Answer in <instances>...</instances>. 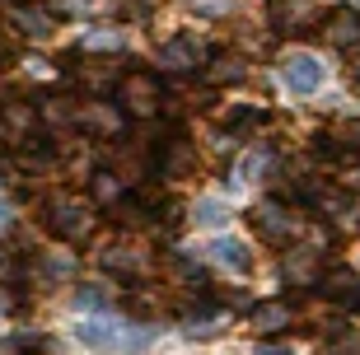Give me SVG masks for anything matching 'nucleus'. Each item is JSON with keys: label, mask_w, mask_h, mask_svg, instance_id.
Returning <instances> with one entry per match:
<instances>
[{"label": "nucleus", "mask_w": 360, "mask_h": 355, "mask_svg": "<svg viewBox=\"0 0 360 355\" xmlns=\"http://www.w3.org/2000/svg\"><path fill=\"white\" fill-rule=\"evenodd\" d=\"M117 103H122V112H131V117L160 112V103H164L160 75H150V70H127V75H117Z\"/></svg>", "instance_id": "f257e3e1"}, {"label": "nucleus", "mask_w": 360, "mask_h": 355, "mask_svg": "<svg viewBox=\"0 0 360 355\" xmlns=\"http://www.w3.org/2000/svg\"><path fill=\"white\" fill-rule=\"evenodd\" d=\"M47 229H52L56 238H70V243H80L84 234H89V211H84L80 201H52V215H47Z\"/></svg>", "instance_id": "f03ea898"}, {"label": "nucleus", "mask_w": 360, "mask_h": 355, "mask_svg": "<svg viewBox=\"0 0 360 355\" xmlns=\"http://www.w3.org/2000/svg\"><path fill=\"white\" fill-rule=\"evenodd\" d=\"M253 224H257V234L267 238V243H290L295 229H300V220H295L281 201H267V206H257L253 211Z\"/></svg>", "instance_id": "7ed1b4c3"}, {"label": "nucleus", "mask_w": 360, "mask_h": 355, "mask_svg": "<svg viewBox=\"0 0 360 355\" xmlns=\"http://www.w3.org/2000/svg\"><path fill=\"white\" fill-rule=\"evenodd\" d=\"M319 290H323V299L360 309V271H351V266H328L319 276Z\"/></svg>", "instance_id": "20e7f679"}, {"label": "nucleus", "mask_w": 360, "mask_h": 355, "mask_svg": "<svg viewBox=\"0 0 360 355\" xmlns=\"http://www.w3.org/2000/svg\"><path fill=\"white\" fill-rule=\"evenodd\" d=\"M281 75H285V84H290L295 93H314L323 84V61L309 56V52H295V56H285Z\"/></svg>", "instance_id": "39448f33"}, {"label": "nucleus", "mask_w": 360, "mask_h": 355, "mask_svg": "<svg viewBox=\"0 0 360 355\" xmlns=\"http://www.w3.org/2000/svg\"><path fill=\"white\" fill-rule=\"evenodd\" d=\"M323 38L337 47H360V14L356 10H333L323 24Z\"/></svg>", "instance_id": "423d86ee"}, {"label": "nucleus", "mask_w": 360, "mask_h": 355, "mask_svg": "<svg viewBox=\"0 0 360 355\" xmlns=\"http://www.w3.org/2000/svg\"><path fill=\"white\" fill-rule=\"evenodd\" d=\"M192 164H197V150H192L183 136L164 141V150H160V169H164V178H183Z\"/></svg>", "instance_id": "0eeeda50"}, {"label": "nucleus", "mask_w": 360, "mask_h": 355, "mask_svg": "<svg viewBox=\"0 0 360 355\" xmlns=\"http://www.w3.org/2000/svg\"><path fill=\"white\" fill-rule=\"evenodd\" d=\"M160 70H178V75L197 70V42H192V38L164 42V47H160Z\"/></svg>", "instance_id": "6e6552de"}, {"label": "nucleus", "mask_w": 360, "mask_h": 355, "mask_svg": "<svg viewBox=\"0 0 360 355\" xmlns=\"http://www.w3.org/2000/svg\"><path fill=\"white\" fill-rule=\"evenodd\" d=\"M80 346H89V351H117V323H108V318H89V323H80Z\"/></svg>", "instance_id": "1a4fd4ad"}, {"label": "nucleus", "mask_w": 360, "mask_h": 355, "mask_svg": "<svg viewBox=\"0 0 360 355\" xmlns=\"http://www.w3.org/2000/svg\"><path fill=\"white\" fill-rule=\"evenodd\" d=\"M211 257L220 266H229V271H239V276L253 266V257H248V248H243L239 238H215V243H211Z\"/></svg>", "instance_id": "9d476101"}, {"label": "nucleus", "mask_w": 360, "mask_h": 355, "mask_svg": "<svg viewBox=\"0 0 360 355\" xmlns=\"http://www.w3.org/2000/svg\"><path fill=\"white\" fill-rule=\"evenodd\" d=\"M290 304H267V309H257V318H253V328L262 332V337H267V332H281L285 328V323H290Z\"/></svg>", "instance_id": "9b49d317"}, {"label": "nucleus", "mask_w": 360, "mask_h": 355, "mask_svg": "<svg viewBox=\"0 0 360 355\" xmlns=\"http://www.w3.org/2000/svg\"><path fill=\"white\" fill-rule=\"evenodd\" d=\"M150 342H155V332L141 328V323H131V328H117V351H127V355H141Z\"/></svg>", "instance_id": "f8f14e48"}, {"label": "nucleus", "mask_w": 360, "mask_h": 355, "mask_svg": "<svg viewBox=\"0 0 360 355\" xmlns=\"http://www.w3.org/2000/svg\"><path fill=\"white\" fill-rule=\"evenodd\" d=\"M225 201H215V197H206V201H197L192 206V220L197 224H206V229H215V224H225Z\"/></svg>", "instance_id": "ddd939ff"}, {"label": "nucleus", "mask_w": 360, "mask_h": 355, "mask_svg": "<svg viewBox=\"0 0 360 355\" xmlns=\"http://www.w3.org/2000/svg\"><path fill=\"white\" fill-rule=\"evenodd\" d=\"M206 79H211V84H225V79H243V61H239V56H220V61L206 70Z\"/></svg>", "instance_id": "4468645a"}, {"label": "nucleus", "mask_w": 360, "mask_h": 355, "mask_svg": "<svg viewBox=\"0 0 360 355\" xmlns=\"http://www.w3.org/2000/svg\"><path fill=\"white\" fill-rule=\"evenodd\" d=\"M94 197H98V201H112V197H122V187L112 183V173H94Z\"/></svg>", "instance_id": "2eb2a0df"}, {"label": "nucleus", "mask_w": 360, "mask_h": 355, "mask_svg": "<svg viewBox=\"0 0 360 355\" xmlns=\"http://www.w3.org/2000/svg\"><path fill=\"white\" fill-rule=\"evenodd\" d=\"M75 304H80V309H84V304H89V309H108V295H103L98 285H80V295H75Z\"/></svg>", "instance_id": "dca6fc26"}, {"label": "nucleus", "mask_w": 360, "mask_h": 355, "mask_svg": "<svg viewBox=\"0 0 360 355\" xmlns=\"http://www.w3.org/2000/svg\"><path fill=\"white\" fill-rule=\"evenodd\" d=\"M117 33H89V38H84V52H108V47H117Z\"/></svg>", "instance_id": "f3484780"}, {"label": "nucleus", "mask_w": 360, "mask_h": 355, "mask_svg": "<svg viewBox=\"0 0 360 355\" xmlns=\"http://www.w3.org/2000/svg\"><path fill=\"white\" fill-rule=\"evenodd\" d=\"M342 145H347V150H360V122H347V127H342Z\"/></svg>", "instance_id": "a211bd4d"}, {"label": "nucleus", "mask_w": 360, "mask_h": 355, "mask_svg": "<svg viewBox=\"0 0 360 355\" xmlns=\"http://www.w3.org/2000/svg\"><path fill=\"white\" fill-rule=\"evenodd\" d=\"M257 355H295L290 346H257Z\"/></svg>", "instance_id": "6ab92c4d"}, {"label": "nucleus", "mask_w": 360, "mask_h": 355, "mask_svg": "<svg viewBox=\"0 0 360 355\" xmlns=\"http://www.w3.org/2000/svg\"><path fill=\"white\" fill-rule=\"evenodd\" d=\"M10 220H14V215H10V211H5V206H0V229H5V224H10Z\"/></svg>", "instance_id": "aec40b11"}, {"label": "nucleus", "mask_w": 360, "mask_h": 355, "mask_svg": "<svg viewBox=\"0 0 360 355\" xmlns=\"http://www.w3.org/2000/svg\"><path fill=\"white\" fill-rule=\"evenodd\" d=\"M351 75H356V79H360V61H356V70H351Z\"/></svg>", "instance_id": "412c9836"}, {"label": "nucleus", "mask_w": 360, "mask_h": 355, "mask_svg": "<svg viewBox=\"0 0 360 355\" xmlns=\"http://www.w3.org/2000/svg\"><path fill=\"white\" fill-rule=\"evenodd\" d=\"M5 5H24V0H5Z\"/></svg>", "instance_id": "4be33fe9"}, {"label": "nucleus", "mask_w": 360, "mask_h": 355, "mask_svg": "<svg viewBox=\"0 0 360 355\" xmlns=\"http://www.w3.org/2000/svg\"><path fill=\"white\" fill-rule=\"evenodd\" d=\"M0 141H5V127H0Z\"/></svg>", "instance_id": "5701e85b"}, {"label": "nucleus", "mask_w": 360, "mask_h": 355, "mask_svg": "<svg viewBox=\"0 0 360 355\" xmlns=\"http://www.w3.org/2000/svg\"><path fill=\"white\" fill-rule=\"evenodd\" d=\"M0 56H5V42H0Z\"/></svg>", "instance_id": "b1692460"}]
</instances>
